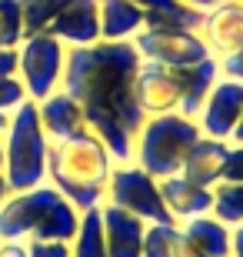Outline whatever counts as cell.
Masks as SVG:
<instances>
[{
    "instance_id": "obj_1",
    "label": "cell",
    "mask_w": 243,
    "mask_h": 257,
    "mask_svg": "<svg viewBox=\"0 0 243 257\" xmlns=\"http://www.w3.org/2000/svg\"><path fill=\"white\" fill-rule=\"evenodd\" d=\"M137 67L140 54L133 40H97L87 47H67L60 90L80 104L87 131L100 137L117 164L133 157V141L147 120L137 100Z\"/></svg>"
},
{
    "instance_id": "obj_2",
    "label": "cell",
    "mask_w": 243,
    "mask_h": 257,
    "mask_svg": "<svg viewBox=\"0 0 243 257\" xmlns=\"http://www.w3.org/2000/svg\"><path fill=\"white\" fill-rule=\"evenodd\" d=\"M113 164L117 161H113V154L103 147V141L84 127L80 134L67 137V141L50 144L47 184L57 187V191L84 214V210H94V207L103 204Z\"/></svg>"
},
{
    "instance_id": "obj_3",
    "label": "cell",
    "mask_w": 243,
    "mask_h": 257,
    "mask_svg": "<svg viewBox=\"0 0 243 257\" xmlns=\"http://www.w3.org/2000/svg\"><path fill=\"white\" fill-rule=\"evenodd\" d=\"M77 224H80V210L50 184L14 191L0 204L4 240H67L70 244Z\"/></svg>"
},
{
    "instance_id": "obj_4",
    "label": "cell",
    "mask_w": 243,
    "mask_h": 257,
    "mask_svg": "<svg viewBox=\"0 0 243 257\" xmlns=\"http://www.w3.org/2000/svg\"><path fill=\"white\" fill-rule=\"evenodd\" d=\"M0 144H4V177L10 191H30V187L47 184L50 141L44 134L34 100H24L10 114L7 131L0 134Z\"/></svg>"
},
{
    "instance_id": "obj_5",
    "label": "cell",
    "mask_w": 243,
    "mask_h": 257,
    "mask_svg": "<svg viewBox=\"0 0 243 257\" xmlns=\"http://www.w3.org/2000/svg\"><path fill=\"white\" fill-rule=\"evenodd\" d=\"M203 134L196 127L193 117H183L180 110L170 114H153L143 120L137 141H133V164H140L150 177H170L180 174L187 151L200 141Z\"/></svg>"
},
{
    "instance_id": "obj_6",
    "label": "cell",
    "mask_w": 243,
    "mask_h": 257,
    "mask_svg": "<svg viewBox=\"0 0 243 257\" xmlns=\"http://www.w3.org/2000/svg\"><path fill=\"white\" fill-rule=\"evenodd\" d=\"M67 67V44L54 34H34L17 44V80L27 90V100L40 104L54 90H60Z\"/></svg>"
},
{
    "instance_id": "obj_7",
    "label": "cell",
    "mask_w": 243,
    "mask_h": 257,
    "mask_svg": "<svg viewBox=\"0 0 243 257\" xmlns=\"http://www.w3.org/2000/svg\"><path fill=\"white\" fill-rule=\"evenodd\" d=\"M103 200L143 217L147 224H177L173 214L167 210V204H163V197H160L157 177H150L140 164H133V161L113 164Z\"/></svg>"
},
{
    "instance_id": "obj_8",
    "label": "cell",
    "mask_w": 243,
    "mask_h": 257,
    "mask_svg": "<svg viewBox=\"0 0 243 257\" xmlns=\"http://www.w3.org/2000/svg\"><path fill=\"white\" fill-rule=\"evenodd\" d=\"M133 47H137L140 60H153V64L170 67V70H183V67H193L210 57L203 37L196 30L183 27H163V30L143 27L133 37Z\"/></svg>"
},
{
    "instance_id": "obj_9",
    "label": "cell",
    "mask_w": 243,
    "mask_h": 257,
    "mask_svg": "<svg viewBox=\"0 0 243 257\" xmlns=\"http://www.w3.org/2000/svg\"><path fill=\"white\" fill-rule=\"evenodd\" d=\"M240 117H243V84L230 80V77H220L213 84V90L206 94L200 114H196V127H200L203 137L230 141Z\"/></svg>"
},
{
    "instance_id": "obj_10",
    "label": "cell",
    "mask_w": 243,
    "mask_h": 257,
    "mask_svg": "<svg viewBox=\"0 0 243 257\" xmlns=\"http://www.w3.org/2000/svg\"><path fill=\"white\" fill-rule=\"evenodd\" d=\"M180 97H183V87H180L177 70L153 64V60H140V67H137V100H140L143 114L153 117V114L180 110Z\"/></svg>"
},
{
    "instance_id": "obj_11",
    "label": "cell",
    "mask_w": 243,
    "mask_h": 257,
    "mask_svg": "<svg viewBox=\"0 0 243 257\" xmlns=\"http://www.w3.org/2000/svg\"><path fill=\"white\" fill-rule=\"evenodd\" d=\"M196 34L203 37L210 57H226L233 50L243 47V4L230 0V4H220V7L206 10Z\"/></svg>"
},
{
    "instance_id": "obj_12",
    "label": "cell",
    "mask_w": 243,
    "mask_h": 257,
    "mask_svg": "<svg viewBox=\"0 0 243 257\" xmlns=\"http://www.w3.org/2000/svg\"><path fill=\"white\" fill-rule=\"evenodd\" d=\"M103 220V240H107V257H140L143 250V230L147 220L117 207V204H100Z\"/></svg>"
},
{
    "instance_id": "obj_13",
    "label": "cell",
    "mask_w": 243,
    "mask_h": 257,
    "mask_svg": "<svg viewBox=\"0 0 243 257\" xmlns=\"http://www.w3.org/2000/svg\"><path fill=\"white\" fill-rule=\"evenodd\" d=\"M47 34H54L67 47L97 44V40H100V7H97L94 0H70V4L54 17Z\"/></svg>"
},
{
    "instance_id": "obj_14",
    "label": "cell",
    "mask_w": 243,
    "mask_h": 257,
    "mask_svg": "<svg viewBox=\"0 0 243 257\" xmlns=\"http://www.w3.org/2000/svg\"><path fill=\"white\" fill-rule=\"evenodd\" d=\"M160 197L167 204V210L173 214L177 224L193 217H203L213 210V187H200V184L187 181L183 174H170V177H160Z\"/></svg>"
},
{
    "instance_id": "obj_15",
    "label": "cell",
    "mask_w": 243,
    "mask_h": 257,
    "mask_svg": "<svg viewBox=\"0 0 243 257\" xmlns=\"http://www.w3.org/2000/svg\"><path fill=\"white\" fill-rule=\"evenodd\" d=\"M37 114H40V124H44V134H47L50 144L67 141V137H74V134H80L87 127L80 104H77L67 90H54L47 100H40Z\"/></svg>"
},
{
    "instance_id": "obj_16",
    "label": "cell",
    "mask_w": 243,
    "mask_h": 257,
    "mask_svg": "<svg viewBox=\"0 0 243 257\" xmlns=\"http://www.w3.org/2000/svg\"><path fill=\"white\" fill-rule=\"evenodd\" d=\"M226 151H230V141H213V137H200L187 151L183 157V167L180 174L187 181L200 184V187H213L223 174V164H226Z\"/></svg>"
},
{
    "instance_id": "obj_17",
    "label": "cell",
    "mask_w": 243,
    "mask_h": 257,
    "mask_svg": "<svg viewBox=\"0 0 243 257\" xmlns=\"http://www.w3.org/2000/svg\"><path fill=\"white\" fill-rule=\"evenodd\" d=\"M180 77V87H183V97H180V114L183 117H193L200 114V107H203L206 94L213 90V84L220 80V64H216V57H206L200 60V64L193 67H183V70H177Z\"/></svg>"
},
{
    "instance_id": "obj_18",
    "label": "cell",
    "mask_w": 243,
    "mask_h": 257,
    "mask_svg": "<svg viewBox=\"0 0 243 257\" xmlns=\"http://www.w3.org/2000/svg\"><path fill=\"white\" fill-rule=\"evenodd\" d=\"M100 7V40H133L143 30V10L133 0H103Z\"/></svg>"
},
{
    "instance_id": "obj_19",
    "label": "cell",
    "mask_w": 243,
    "mask_h": 257,
    "mask_svg": "<svg viewBox=\"0 0 243 257\" xmlns=\"http://www.w3.org/2000/svg\"><path fill=\"white\" fill-rule=\"evenodd\" d=\"M180 234H183L187 244H193L206 257H230V227H226L223 220H216L213 214L183 220L180 224Z\"/></svg>"
},
{
    "instance_id": "obj_20",
    "label": "cell",
    "mask_w": 243,
    "mask_h": 257,
    "mask_svg": "<svg viewBox=\"0 0 243 257\" xmlns=\"http://www.w3.org/2000/svg\"><path fill=\"white\" fill-rule=\"evenodd\" d=\"M143 10V27L163 30V27H183V30H196L203 14L193 7H187L183 0H133Z\"/></svg>"
},
{
    "instance_id": "obj_21",
    "label": "cell",
    "mask_w": 243,
    "mask_h": 257,
    "mask_svg": "<svg viewBox=\"0 0 243 257\" xmlns=\"http://www.w3.org/2000/svg\"><path fill=\"white\" fill-rule=\"evenodd\" d=\"M70 257H107V240H103V220H100V207L84 210L77 234L70 240Z\"/></svg>"
},
{
    "instance_id": "obj_22",
    "label": "cell",
    "mask_w": 243,
    "mask_h": 257,
    "mask_svg": "<svg viewBox=\"0 0 243 257\" xmlns=\"http://www.w3.org/2000/svg\"><path fill=\"white\" fill-rule=\"evenodd\" d=\"M216 220H223L226 227L243 224V184H230V181H216L213 184V210Z\"/></svg>"
},
{
    "instance_id": "obj_23",
    "label": "cell",
    "mask_w": 243,
    "mask_h": 257,
    "mask_svg": "<svg viewBox=\"0 0 243 257\" xmlns=\"http://www.w3.org/2000/svg\"><path fill=\"white\" fill-rule=\"evenodd\" d=\"M67 4L70 0H20V7H24V37L47 34V27Z\"/></svg>"
},
{
    "instance_id": "obj_24",
    "label": "cell",
    "mask_w": 243,
    "mask_h": 257,
    "mask_svg": "<svg viewBox=\"0 0 243 257\" xmlns=\"http://www.w3.org/2000/svg\"><path fill=\"white\" fill-rule=\"evenodd\" d=\"M180 244V224H147L140 257H173Z\"/></svg>"
},
{
    "instance_id": "obj_25",
    "label": "cell",
    "mask_w": 243,
    "mask_h": 257,
    "mask_svg": "<svg viewBox=\"0 0 243 257\" xmlns=\"http://www.w3.org/2000/svg\"><path fill=\"white\" fill-rule=\"evenodd\" d=\"M24 40V7L20 0H0V47H17Z\"/></svg>"
},
{
    "instance_id": "obj_26",
    "label": "cell",
    "mask_w": 243,
    "mask_h": 257,
    "mask_svg": "<svg viewBox=\"0 0 243 257\" xmlns=\"http://www.w3.org/2000/svg\"><path fill=\"white\" fill-rule=\"evenodd\" d=\"M27 100V90L17 77H0V114H14Z\"/></svg>"
},
{
    "instance_id": "obj_27",
    "label": "cell",
    "mask_w": 243,
    "mask_h": 257,
    "mask_svg": "<svg viewBox=\"0 0 243 257\" xmlns=\"http://www.w3.org/2000/svg\"><path fill=\"white\" fill-rule=\"evenodd\" d=\"M220 181L243 184V144H230V151H226V164H223V174H220Z\"/></svg>"
},
{
    "instance_id": "obj_28",
    "label": "cell",
    "mask_w": 243,
    "mask_h": 257,
    "mask_svg": "<svg viewBox=\"0 0 243 257\" xmlns=\"http://www.w3.org/2000/svg\"><path fill=\"white\" fill-rule=\"evenodd\" d=\"M30 257H70L67 240H27Z\"/></svg>"
},
{
    "instance_id": "obj_29",
    "label": "cell",
    "mask_w": 243,
    "mask_h": 257,
    "mask_svg": "<svg viewBox=\"0 0 243 257\" xmlns=\"http://www.w3.org/2000/svg\"><path fill=\"white\" fill-rule=\"evenodd\" d=\"M216 64H220V77H230V80H240L243 84V47L233 50V54H226V57H220Z\"/></svg>"
},
{
    "instance_id": "obj_30",
    "label": "cell",
    "mask_w": 243,
    "mask_h": 257,
    "mask_svg": "<svg viewBox=\"0 0 243 257\" xmlns=\"http://www.w3.org/2000/svg\"><path fill=\"white\" fill-rule=\"evenodd\" d=\"M0 77H17V47H0Z\"/></svg>"
},
{
    "instance_id": "obj_31",
    "label": "cell",
    "mask_w": 243,
    "mask_h": 257,
    "mask_svg": "<svg viewBox=\"0 0 243 257\" xmlns=\"http://www.w3.org/2000/svg\"><path fill=\"white\" fill-rule=\"evenodd\" d=\"M0 257H30L27 240H4L0 244Z\"/></svg>"
},
{
    "instance_id": "obj_32",
    "label": "cell",
    "mask_w": 243,
    "mask_h": 257,
    "mask_svg": "<svg viewBox=\"0 0 243 257\" xmlns=\"http://www.w3.org/2000/svg\"><path fill=\"white\" fill-rule=\"evenodd\" d=\"M230 257H243V224L230 227Z\"/></svg>"
},
{
    "instance_id": "obj_33",
    "label": "cell",
    "mask_w": 243,
    "mask_h": 257,
    "mask_svg": "<svg viewBox=\"0 0 243 257\" xmlns=\"http://www.w3.org/2000/svg\"><path fill=\"white\" fill-rule=\"evenodd\" d=\"M187 7H193V10H200V14H206V10H213V7H220V4H230V0H183Z\"/></svg>"
},
{
    "instance_id": "obj_34",
    "label": "cell",
    "mask_w": 243,
    "mask_h": 257,
    "mask_svg": "<svg viewBox=\"0 0 243 257\" xmlns=\"http://www.w3.org/2000/svg\"><path fill=\"white\" fill-rule=\"evenodd\" d=\"M173 257H206V254H200V250H196L193 244H187L183 234H180V244H177V254H173Z\"/></svg>"
},
{
    "instance_id": "obj_35",
    "label": "cell",
    "mask_w": 243,
    "mask_h": 257,
    "mask_svg": "<svg viewBox=\"0 0 243 257\" xmlns=\"http://www.w3.org/2000/svg\"><path fill=\"white\" fill-rule=\"evenodd\" d=\"M10 194H14V191H10V184H7V177H4V174H0V204H4V200H7Z\"/></svg>"
},
{
    "instance_id": "obj_36",
    "label": "cell",
    "mask_w": 243,
    "mask_h": 257,
    "mask_svg": "<svg viewBox=\"0 0 243 257\" xmlns=\"http://www.w3.org/2000/svg\"><path fill=\"white\" fill-rule=\"evenodd\" d=\"M230 144H243V117H240V124H236L233 137H230Z\"/></svg>"
},
{
    "instance_id": "obj_37",
    "label": "cell",
    "mask_w": 243,
    "mask_h": 257,
    "mask_svg": "<svg viewBox=\"0 0 243 257\" xmlns=\"http://www.w3.org/2000/svg\"><path fill=\"white\" fill-rule=\"evenodd\" d=\"M7 120H10V114H0V134L7 131Z\"/></svg>"
},
{
    "instance_id": "obj_38",
    "label": "cell",
    "mask_w": 243,
    "mask_h": 257,
    "mask_svg": "<svg viewBox=\"0 0 243 257\" xmlns=\"http://www.w3.org/2000/svg\"><path fill=\"white\" fill-rule=\"evenodd\" d=\"M0 174H4V144H0Z\"/></svg>"
},
{
    "instance_id": "obj_39",
    "label": "cell",
    "mask_w": 243,
    "mask_h": 257,
    "mask_svg": "<svg viewBox=\"0 0 243 257\" xmlns=\"http://www.w3.org/2000/svg\"><path fill=\"white\" fill-rule=\"evenodd\" d=\"M94 4H103V0H94Z\"/></svg>"
},
{
    "instance_id": "obj_40",
    "label": "cell",
    "mask_w": 243,
    "mask_h": 257,
    "mask_svg": "<svg viewBox=\"0 0 243 257\" xmlns=\"http://www.w3.org/2000/svg\"><path fill=\"white\" fill-rule=\"evenodd\" d=\"M0 244H4V237H0Z\"/></svg>"
},
{
    "instance_id": "obj_41",
    "label": "cell",
    "mask_w": 243,
    "mask_h": 257,
    "mask_svg": "<svg viewBox=\"0 0 243 257\" xmlns=\"http://www.w3.org/2000/svg\"><path fill=\"white\" fill-rule=\"evenodd\" d=\"M236 4H243V0H236Z\"/></svg>"
}]
</instances>
